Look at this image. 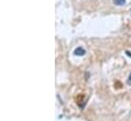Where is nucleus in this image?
<instances>
[{"label":"nucleus","instance_id":"f257e3e1","mask_svg":"<svg viewBox=\"0 0 131 121\" xmlns=\"http://www.w3.org/2000/svg\"><path fill=\"white\" fill-rule=\"evenodd\" d=\"M74 54H75L76 56H83V55L85 54V50H84L82 47H78V48H76V49L74 50Z\"/></svg>","mask_w":131,"mask_h":121},{"label":"nucleus","instance_id":"f03ea898","mask_svg":"<svg viewBox=\"0 0 131 121\" xmlns=\"http://www.w3.org/2000/svg\"><path fill=\"white\" fill-rule=\"evenodd\" d=\"M114 4L115 5H118V6H122L126 3V0H113Z\"/></svg>","mask_w":131,"mask_h":121},{"label":"nucleus","instance_id":"7ed1b4c3","mask_svg":"<svg viewBox=\"0 0 131 121\" xmlns=\"http://www.w3.org/2000/svg\"><path fill=\"white\" fill-rule=\"evenodd\" d=\"M127 83H128V85H131V73H130V75H129V77H128Z\"/></svg>","mask_w":131,"mask_h":121},{"label":"nucleus","instance_id":"20e7f679","mask_svg":"<svg viewBox=\"0 0 131 121\" xmlns=\"http://www.w3.org/2000/svg\"><path fill=\"white\" fill-rule=\"evenodd\" d=\"M126 53L128 54V56H130V57H131V53H129V52H126Z\"/></svg>","mask_w":131,"mask_h":121}]
</instances>
